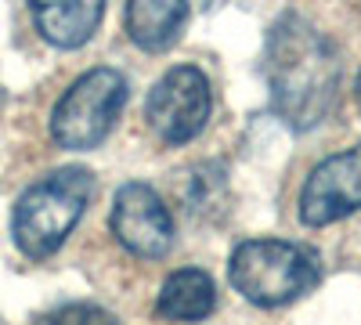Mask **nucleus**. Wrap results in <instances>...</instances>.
I'll use <instances>...</instances> for the list:
<instances>
[{"label":"nucleus","mask_w":361,"mask_h":325,"mask_svg":"<svg viewBox=\"0 0 361 325\" xmlns=\"http://www.w3.org/2000/svg\"><path fill=\"white\" fill-rule=\"evenodd\" d=\"M260 69L271 105L293 130L318 127L340 98V54L300 15H282L267 29Z\"/></svg>","instance_id":"1"},{"label":"nucleus","mask_w":361,"mask_h":325,"mask_svg":"<svg viewBox=\"0 0 361 325\" xmlns=\"http://www.w3.org/2000/svg\"><path fill=\"white\" fill-rule=\"evenodd\" d=\"M90 195H94V173L83 166H62L37 185H29L15 202V246L29 260H44L69 239L80 224Z\"/></svg>","instance_id":"2"},{"label":"nucleus","mask_w":361,"mask_h":325,"mask_svg":"<svg viewBox=\"0 0 361 325\" xmlns=\"http://www.w3.org/2000/svg\"><path fill=\"white\" fill-rule=\"evenodd\" d=\"M228 278L243 300L257 307H286L311 293L322 278V260L314 250L286 239H250L235 246Z\"/></svg>","instance_id":"3"},{"label":"nucleus","mask_w":361,"mask_h":325,"mask_svg":"<svg viewBox=\"0 0 361 325\" xmlns=\"http://www.w3.org/2000/svg\"><path fill=\"white\" fill-rule=\"evenodd\" d=\"M123 105H127V80L116 69H90L54 105L51 137L58 141V149L90 152L112 134Z\"/></svg>","instance_id":"4"},{"label":"nucleus","mask_w":361,"mask_h":325,"mask_svg":"<svg viewBox=\"0 0 361 325\" xmlns=\"http://www.w3.org/2000/svg\"><path fill=\"white\" fill-rule=\"evenodd\" d=\"M209 109H214V94H209L206 73L195 66H173L148 91L145 120L163 145H188L202 134Z\"/></svg>","instance_id":"5"},{"label":"nucleus","mask_w":361,"mask_h":325,"mask_svg":"<svg viewBox=\"0 0 361 325\" xmlns=\"http://www.w3.org/2000/svg\"><path fill=\"white\" fill-rule=\"evenodd\" d=\"M109 224L119 246H127L141 260H159L173 246V217L166 202L156 195V188L141 181H130L116 192Z\"/></svg>","instance_id":"6"},{"label":"nucleus","mask_w":361,"mask_h":325,"mask_svg":"<svg viewBox=\"0 0 361 325\" xmlns=\"http://www.w3.org/2000/svg\"><path fill=\"white\" fill-rule=\"evenodd\" d=\"M361 210V149H347L318 163L300 192V221L325 228Z\"/></svg>","instance_id":"7"},{"label":"nucleus","mask_w":361,"mask_h":325,"mask_svg":"<svg viewBox=\"0 0 361 325\" xmlns=\"http://www.w3.org/2000/svg\"><path fill=\"white\" fill-rule=\"evenodd\" d=\"M29 15H33L37 33L62 51L83 47L90 37L98 33L105 0H25Z\"/></svg>","instance_id":"8"},{"label":"nucleus","mask_w":361,"mask_h":325,"mask_svg":"<svg viewBox=\"0 0 361 325\" xmlns=\"http://www.w3.org/2000/svg\"><path fill=\"white\" fill-rule=\"evenodd\" d=\"M192 0H130L127 4V37L141 51H166L185 33Z\"/></svg>","instance_id":"9"},{"label":"nucleus","mask_w":361,"mask_h":325,"mask_svg":"<svg viewBox=\"0 0 361 325\" xmlns=\"http://www.w3.org/2000/svg\"><path fill=\"white\" fill-rule=\"evenodd\" d=\"M217 307V289H214V278L199 268H185V271H173L166 282H163V293H159V318H173V321H195V318H206L209 311Z\"/></svg>","instance_id":"10"},{"label":"nucleus","mask_w":361,"mask_h":325,"mask_svg":"<svg viewBox=\"0 0 361 325\" xmlns=\"http://www.w3.org/2000/svg\"><path fill=\"white\" fill-rule=\"evenodd\" d=\"M54 321H90V318H94V321H112V314L109 311H102V307H90V304H73V307H62V311H54L51 314Z\"/></svg>","instance_id":"11"},{"label":"nucleus","mask_w":361,"mask_h":325,"mask_svg":"<svg viewBox=\"0 0 361 325\" xmlns=\"http://www.w3.org/2000/svg\"><path fill=\"white\" fill-rule=\"evenodd\" d=\"M354 98H357V105H361V73H357V80H354Z\"/></svg>","instance_id":"12"}]
</instances>
